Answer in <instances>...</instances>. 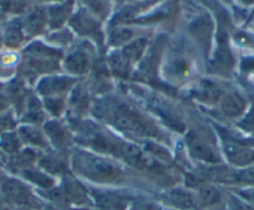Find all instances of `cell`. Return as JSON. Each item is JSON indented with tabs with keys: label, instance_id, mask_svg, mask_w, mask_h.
<instances>
[{
	"label": "cell",
	"instance_id": "4316f807",
	"mask_svg": "<svg viewBox=\"0 0 254 210\" xmlns=\"http://www.w3.org/2000/svg\"><path fill=\"white\" fill-rule=\"evenodd\" d=\"M131 38H132V30H130V29H116L110 35V43L115 46H119L130 41Z\"/></svg>",
	"mask_w": 254,
	"mask_h": 210
},
{
	"label": "cell",
	"instance_id": "6da1fadb",
	"mask_svg": "<svg viewBox=\"0 0 254 210\" xmlns=\"http://www.w3.org/2000/svg\"><path fill=\"white\" fill-rule=\"evenodd\" d=\"M72 168L77 174L97 183L119 182L122 170L104 157H99L84 151H75L72 155Z\"/></svg>",
	"mask_w": 254,
	"mask_h": 210
},
{
	"label": "cell",
	"instance_id": "44dd1931",
	"mask_svg": "<svg viewBox=\"0 0 254 210\" xmlns=\"http://www.w3.org/2000/svg\"><path fill=\"white\" fill-rule=\"evenodd\" d=\"M48 21V15L43 13V10H34L28 14L25 21H23L24 31L31 35L39 34L43 30L44 25Z\"/></svg>",
	"mask_w": 254,
	"mask_h": 210
},
{
	"label": "cell",
	"instance_id": "277c9868",
	"mask_svg": "<svg viewBox=\"0 0 254 210\" xmlns=\"http://www.w3.org/2000/svg\"><path fill=\"white\" fill-rule=\"evenodd\" d=\"M187 145L190 156H192L194 159L212 165H217L221 163V158H219L218 155L214 152L213 148H212L208 143L204 142L203 139L199 138V137L190 134V136L187 137Z\"/></svg>",
	"mask_w": 254,
	"mask_h": 210
},
{
	"label": "cell",
	"instance_id": "74e56055",
	"mask_svg": "<svg viewBox=\"0 0 254 210\" xmlns=\"http://www.w3.org/2000/svg\"><path fill=\"white\" fill-rule=\"evenodd\" d=\"M198 210V209H197ZM204 210H221V209H217V208H212V209H204Z\"/></svg>",
	"mask_w": 254,
	"mask_h": 210
},
{
	"label": "cell",
	"instance_id": "2e32d148",
	"mask_svg": "<svg viewBox=\"0 0 254 210\" xmlns=\"http://www.w3.org/2000/svg\"><path fill=\"white\" fill-rule=\"evenodd\" d=\"M66 70H69L71 74L82 75L87 72L90 67V56L89 53L84 52L82 50L75 51L74 53L69 56L65 61Z\"/></svg>",
	"mask_w": 254,
	"mask_h": 210
},
{
	"label": "cell",
	"instance_id": "f546056e",
	"mask_svg": "<svg viewBox=\"0 0 254 210\" xmlns=\"http://www.w3.org/2000/svg\"><path fill=\"white\" fill-rule=\"evenodd\" d=\"M229 209L231 210H254L253 205L248 204L237 195H231L229 197Z\"/></svg>",
	"mask_w": 254,
	"mask_h": 210
},
{
	"label": "cell",
	"instance_id": "d590c367",
	"mask_svg": "<svg viewBox=\"0 0 254 210\" xmlns=\"http://www.w3.org/2000/svg\"><path fill=\"white\" fill-rule=\"evenodd\" d=\"M66 210H91V209H87V208H74V209H66Z\"/></svg>",
	"mask_w": 254,
	"mask_h": 210
},
{
	"label": "cell",
	"instance_id": "3957f363",
	"mask_svg": "<svg viewBox=\"0 0 254 210\" xmlns=\"http://www.w3.org/2000/svg\"><path fill=\"white\" fill-rule=\"evenodd\" d=\"M0 195L11 205L19 208H34L38 205L35 195L28 184L16 178H5L0 183Z\"/></svg>",
	"mask_w": 254,
	"mask_h": 210
},
{
	"label": "cell",
	"instance_id": "836d02e7",
	"mask_svg": "<svg viewBox=\"0 0 254 210\" xmlns=\"http://www.w3.org/2000/svg\"><path fill=\"white\" fill-rule=\"evenodd\" d=\"M11 105L10 101H9L8 96L4 91H0V114L6 113V112L10 111Z\"/></svg>",
	"mask_w": 254,
	"mask_h": 210
},
{
	"label": "cell",
	"instance_id": "9a60e30c",
	"mask_svg": "<svg viewBox=\"0 0 254 210\" xmlns=\"http://www.w3.org/2000/svg\"><path fill=\"white\" fill-rule=\"evenodd\" d=\"M3 36V44L9 49H16L23 44L25 39V31H24L23 23L19 20H11L5 26L1 33Z\"/></svg>",
	"mask_w": 254,
	"mask_h": 210
},
{
	"label": "cell",
	"instance_id": "e575fe53",
	"mask_svg": "<svg viewBox=\"0 0 254 210\" xmlns=\"http://www.w3.org/2000/svg\"><path fill=\"white\" fill-rule=\"evenodd\" d=\"M0 210H19V208L11 205L8 200H5L0 195Z\"/></svg>",
	"mask_w": 254,
	"mask_h": 210
},
{
	"label": "cell",
	"instance_id": "5bb4252c",
	"mask_svg": "<svg viewBox=\"0 0 254 210\" xmlns=\"http://www.w3.org/2000/svg\"><path fill=\"white\" fill-rule=\"evenodd\" d=\"M8 96L9 101H10L11 107H14L16 111V113L23 114L24 108H25L26 101H28V95H26L25 87L24 84L19 80L15 81H11L10 84L6 86L5 91H4Z\"/></svg>",
	"mask_w": 254,
	"mask_h": 210
},
{
	"label": "cell",
	"instance_id": "9c48e42d",
	"mask_svg": "<svg viewBox=\"0 0 254 210\" xmlns=\"http://www.w3.org/2000/svg\"><path fill=\"white\" fill-rule=\"evenodd\" d=\"M75 80L64 76L46 77L38 85V92L46 97H54L67 91L74 85Z\"/></svg>",
	"mask_w": 254,
	"mask_h": 210
},
{
	"label": "cell",
	"instance_id": "8992f818",
	"mask_svg": "<svg viewBox=\"0 0 254 210\" xmlns=\"http://www.w3.org/2000/svg\"><path fill=\"white\" fill-rule=\"evenodd\" d=\"M92 198L101 210H127L131 198L115 192H92Z\"/></svg>",
	"mask_w": 254,
	"mask_h": 210
},
{
	"label": "cell",
	"instance_id": "8d00e7d4",
	"mask_svg": "<svg viewBox=\"0 0 254 210\" xmlns=\"http://www.w3.org/2000/svg\"><path fill=\"white\" fill-rule=\"evenodd\" d=\"M3 36H1V33H0V49H1V46H3Z\"/></svg>",
	"mask_w": 254,
	"mask_h": 210
},
{
	"label": "cell",
	"instance_id": "52a82bcc",
	"mask_svg": "<svg viewBox=\"0 0 254 210\" xmlns=\"http://www.w3.org/2000/svg\"><path fill=\"white\" fill-rule=\"evenodd\" d=\"M166 199L180 210L198 209L196 192L190 190V188H173L166 192Z\"/></svg>",
	"mask_w": 254,
	"mask_h": 210
},
{
	"label": "cell",
	"instance_id": "30bf717a",
	"mask_svg": "<svg viewBox=\"0 0 254 210\" xmlns=\"http://www.w3.org/2000/svg\"><path fill=\"white\" fill-rule=\"evenodd\" d=\"M16 132L20 137L21 143L29 146L30 148H45L48 146V138L35 124L25 123L18 127Z\"/></svg>",
	"mask_w": 254,
	"mask_h": 210
},
{
	"label": "cell",
	"instance_id": "f1b7e54d",
	"mask_svg": "<svg viewBox=\"0 0 254 210\" xmlns=\"http://www.w3.org/2000/svg\"><path fill=\"white\" fill-rule=\"evenodd\" d=\"M44 104H45L46 109L54 116H59L64 109V100L59 96L46 97Z\"/></svg>",
	"mask_w": 254,
	"mask_h": 210
},
{
	"label": "cell",
	"instance_id": "4dcf8cb0",
	"mask_svg": "<svg viewBox=\"0 0 254 210\" xmlns=\"http://www.w3.org/2000/svg\"><path fill=\"white\" fill-rule=\"evenodd\" d=\"M236 195L254 207V187H244L236 190Z\"/></svg>",
	"mask_w": 254,
	"mask_h": 210
},
{
	"label": "cell",
	"instance_id": "1f68e13d",
	"mask_svg": "<svg viewBox=\"0 0 254 210\" xmlns=\"http://www.w3.org/2000/svg\"><path fill=\"white\" fill-rule=\"evenodd\" d=\"M85 1L96 14L105 13L107 9V3H109V0H85Z\"/></svg>",
	"mask_w": 254,
	"mask_h": 210
},
{
	"label": "cell",
	"instance_id": "8fae6325",
	"mask_svg": "<svg viewBox=\"0 0 254 210\" xmlns=\"http://www.w3.org/2000/svg\"><path fill=\"white\" fill-rule=\"evenodd\" d=\"M45 134L48 139L55 146L56 148H66L71 143V136H70L67 128L59 123L58 121H49L45 123Z\"/></svg>",
	"mask_w": 254,
	"mask_h": 210
},
{
	"label": "cell",
	"instance_id": "e0dca14e",
	"mask_svg": "<svg viewBox=\"0 0 254 210\" xmlns=\"http://www.w3.org/2000/svg\"><path fill=\"white\" fill-rule=\"evenodd\" d=\"M21 147H23V143H21L16 129L9 131L0 136V151L3 156H6V157L15 156L16 153L20 152Z\"/></svg>",
	"mask_w": 254,
	"mask_h": 210
},
{
	"label": "cell",
	"instance_id": "83f0119b",
	"mask_svg": "<svg viewBox=\"0 0 254 210\" xmlns=\"http://www.w3.org/2000/svg\"><path fill=\"white\" fill-rule=\"evenodd\" d=\"M16 129V119L11 111L6 113L0 114V136L9 131H15Z\"/></svg>",
	"mask_w": 254,
	"mask_h": 210
},
{
	"label": "cell",
	"instance_id": "d6a6232c",
	"mask_svg": "<svg viewBox=\"0 0 254 210\" xmlns=\"http://www.w3.org/2000/svg\"><path fill=\"white\" fill-rule=\"evenodd\" d=\"M242 128L248 132H254V107L247 113V116L241 122Z\"/></svg>",
	"mask_w": 254,
	"mask_h": 210
},
{
	"label": "cell",
	"instance_id": "ffe728a7",
	"mask_svg": "<svg viewBox=\"0 0 254 210\" xmlns=\"http://www.w3.org/2000/svg\"><path fill=\"white\" fill-rule=\"evenodd\" d=\"M36 159H38V153L33 148L29 147L26 150H21L15 156L8 157V165L20 169L21 172V170L31 168V165L34 164Z\"/></svg>",
	"mask_w": 254,
	"mask_h": 210
},
{
	"label": "cell",
	"instance_id": "7c38bea8",
	"mask_svg": "<svg viewBox=\"0 0 254 210\" xmlns=\"http://www.w3.org/2000/svg\"><path fill=\"white\" fill-rule=\"evenodd\" d=\"M197 203H198V209H212V208L218 207L223 199V194L213 184H203L201 188L196 190Z\"/></svg>",
	"mask_w": 254,
	"mask_h": 210
},
{
	"label": "cell",
	"instance_id": "4fadbf2b",
	"mask_svg": "<svg viewBox=\"0 0 254 210\" xmlns=\"http://www.w3.org/2000/svg\"><path fill=\"white\" fill-rule=\"evenodd\" d=\"M221 108L226 116L231 117V118H237L246 112L247 101L243 96L237 92H231L222 99Z\"/></svg>",
	"mask_w": 254,
	"mask_h": 210
},
{
	"label": "cell",
	"instance_id": "7402d4cb",
	"mask_svg": "<svg viewBox=\"0 0 254 210\" xmlns=\"http://www.w3.org/2000/svg\"><path fill=\"white\" fill-rule=\"evenodd\" d=\"M72 10V1H69V3H65L63 5H56L51 6L48 11V18L49 23L53 28H58L60 26L64 21L66 20L67 16L70 15Z\"/></svg>",
	"mask_w": 254,
	"mask_h": 210
},
{
	"label": "cell",
	"instance_id": "7a4b0ae2",
	"mask_svg": "<svg viewBox=\"0 0 254 210\" xmlns=\"http://www.w3.org/2000/svg\"><path fill=\"white\" fill-rule=\"evenodd\" d=\"M111 119L122 131L135 136L151 137L156 134V129L143 116L127 105H119L111 112Z\"/></svg>",
	"mask_w": 254,
	"mask_h": 210
},
{
	"label": "cell",
	"instance_id": "ac0fdd59",
	"mask_svg": "<svg viewBox=\"0 0 254 210\" xmlns=\"http://www.w3.org/2000/svg\"><path fill=\"white\" fill-rule=\"evenodd\" d=\"M21 175H23L24 179L38 185L41 189L49 190L55 184V180H54V178L50 174H48L46 172H43V170L34 169L33 167L21 170Z\"/></svg>",
	"mask_w": 254,
	"mask_h": 210
},
{
	"label": "cell",
	"instance_id": "f35d334b",
	"mask_svg": "<svg viewBox=\"0 0 254 210\" xmlns=\"http://www.w3.org/2000/svg\"><path fill=\"white\" fill-rule=\"evenodd\" d=\"M4 156H3V153H1V151H0V158H3Z\"/></svg>",
	"mask_w": 254,
	"mask_h": 210
},
{
	"label": "cell",
	"instance_id": "5b68a950",
	"mask_svg": "<svg viewBox=\"0 0 254 210\" xmlns=\"http://www.w3.org/2000/svg\"><path fill=\"white\" fill-rule=\"evenodd\" d=\"M227 160L236 168H246L254 165V151L248 146L229 142L224 146Z\"/></svg>",
	"mask_w": 254,
	"mask_h": 210
},
{
	"label": "cell",
	"instance_id": "603a6c76",
	"mask_svg": "<svg viewBox=\"0 0 254 210\" xmlns=\"http://www.w3.org/2000/svg\"><path fill=\"white\" fill-rule=\"evenodd\" d=\"M39 165L44 172L49 174H61L66 170V165L59 158L53 157V156H46L39 160Z\"/></svg>",
	"mask_w": 254,
	"mask_h": 210
},
{
	"label": "cell",
	"instance_id": "cb8c5ba5",
	"mask_svg": "<svg viewBox=\"0 0 254 210\" xmlns=\"http://www.w3.org/2000/svg\"><path fill=\"white\" fill-rule=\"evenodd\" d=\"M233 184L243 187H254V165L234 169Z\"/></svg>",
	"mask_w": 254,
	"mask_h": 210
},
{
	"label": "cell",
	"instance_id": "ba28073f",
	"mask_svg": "<svg viewBox=\"0 0 254 210\" xmlns=\"http://www.w3.org/2000/svg\"><path fill=\"white\" fill-rule=\"evenodd\" d=\"M71 26L76 30V33L81 34V35L101 40L99 23H97L96 19H94L90 14H87V11L80 10L71 19Z\"/></svg>",
	"mask_w": 254,
	"mask_h": 210
},
{
	"label": "cell",
	"instance_id": "484cf974",
	"mask_svg": "<svg viewBox=\"0 0 254 210\" xmlns=\"http://www.w3.org/2000/svg\"><path fill=\"white\" fill-rule=\"evenodd\" d=\"M71 105L79 112L84 111L89 106V96H87V92L84 89H81V86H79V89L76 87V90L72 94Z\"/></svg>",
	"mask_w": 254,
	"mask_h": 210
},
{
	"label": "cell",
	"instance_id": "d4e9b609",
	"mask_svg": "<svg viewBox=\"0 0 254 210\" xmlns=\"http://www.w3.org/2000/svg\"><path fill=\"white\" fill-rule=\"evenodd\" d=\"M26 0H0V13L21 14L28 10Z\"/></svg>",
	"mask_w": 254,
	"mask_h": 210
},
{
	"label": "cell",
	"instance_id": "d6986e66",
	"mask_svg": "<svg viewBox=\"0 0 254 210\" xmlns=\"http://www.w3.org/2000/svg\"><path fill=\"white\" fill-rule=\"evenodd\" d=\"M44 119L43 106L35 96H29L23 112V121L28 124L41 123Z\"/></svg>",
	"mask_w": 254,
	"mask_h": 210
}]
</instances>
